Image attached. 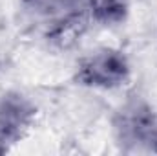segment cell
Instances as JSON below:
<instances>
[{"label":"cell","instance_id":"obj_1","mask_svg":"<svg viewBox=\"0 0 157 156\" xmlns=\"http://www.w3.org/2000/svg\"><path fill=\"white\" fill-rule=\"evenodd\" d=\"M128 74H130V66L121 51L102 50L88 57L80 64L77 79L88 86L112 88L124 83L128 79Z\"/></svg>","mask_w":157,"mask_h":156},{"label":"cell","instance_id":"obj_2","mask_svg":"<svg viewBox=\"0 0 157 156\" xmlns=\"http://www.w3.org/2000/svg\"><path fill=\"white\" fill-rule=\"evenodd\" d=\"M33 107L22 96H7L0 103V142L15 140L28 127Z\"/></svg>","mask_w":157,"mask_h":156},{"label":"cell","instance_id":"obj_3","mask_svg":"<svg viewBox=\"0 0 157 156\" xmlns=\"http://www.w3.org/2000/svg\"><path fill=\"white\" fill-rule=\"evenodd\" d=\"M122 138L128 142H139V143H157V119L154 114L143 107H133L132 110H126L122 114L121 123Z\"/></svg>","mask_w":157,"mask_h":156},{"label":"cell","instance_id":"obj_4","mask_svg":"<svg viewBox=\"0 0 157 156\" xmlns=\"http://www.w3.org/2000/svg\"><path fill=\"white\" fill-rule=\"evenodd\" d=\"M93 17L104 24H115L124 18L126 4L124 0H91Z\"/></svg>","mask_w":157,"mask_h":156},{"label":"cell","instance_id":"obj_5","mask_svg":"<svg viewBox=\"0 0 157 156\" xmlns=\"http://www.w3.org/2000/svg\"><path fill=\"white\" fill-rule=\"evenodd\" d=\"M29 2L42 11H55V9L66 7L70 4H75L77 0H29Z\"/></svg>","mask_w":157,"mask_h":156}]
</instances>
